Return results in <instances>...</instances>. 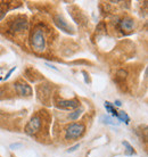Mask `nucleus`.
Returning a JSON list of instances; mask_svg holds the SVG:
<instances>
[{
	"mask_svg": "<svg viewBox=\"0 0 148 157\" xmlns=\"http://www.w3.org/2000/svg\"><path fill=\"white\" fill-rule=\"evenodd\" d=\"M31 47L34 52L41 54L46 49V36L42 29H35L31 38Z\"/></svg>",
	"mask_w": 148,
	"mask_h": 157,
	"instance_id": "nucleus-1",
	"label": "nucleus"
},
{
	"mask_svg": "<svg viewBox=\"0 0 148 157\" xmlns=\"http://www.w3.org/2000/svg\"><path fill=\"white\" fill-rule=\"evenodd\" d=\"M86 126L82 123H72L66 129V139H78L84 133Z\"/></svg>",
	"mask_w": 148,
	"mask_h": 157,
	"instance_id": "nucleus-2",
	"label": "nucleus"
},
{
	"mask_svg": "<svg viewBox=\"0 0 148 157\" xmlns=\"http://www.w3.org/2000/svg\"><path fill=\"white\" fill-rule=\"evenodd\" d=\"M40 128H41V118L39 116H33L25 126V133L29 136H33L39 131Z\"/></svg>",
	"mask_w": 148,
	"mask_h": 157,
	"instance_id": "nucleus-3",
	"label": "nucleus"
},
{
	"mask_svg": "<svg viewBox=\"0 0 148 157\" xmlns=\"http://www.w3.org/2000/svg\"><path fill=\"white\" fill-rule=\"evenodd\" d=\"M56 107H57V108H60V109H65V110H73L80 107V101L76 100V99H71V100L60 99V100L57 101Z\"/></svg>",
	"mask_w": 148,
	"mask_h": 157,
	"instance_id": "nucleus-4",
	"label": "nucleus"
},
{
	"mask_svg": "<svg viewBox=\"0 0 148 157\" xmlns=\"http://www.w3.org/2000/svg\"><path fill=\"white\" fill-rule=\"evenodd\" d=\"M15 90L16 92L21 96H25V97H30L32 96V88L31 86H29L26 82H24V81H17L15 83Z\"/></svg>",
	"mask_w": 148,
	"mask_h": 157,
	"instance_id": "nucleus-5",
	"label": "nucleus"
},
{
	"mask_svg": "<svg viewBox=\"0 0 148 157\" xmlns=\"http://www.w3.org/2000/svg\"><path fill=\"white\" fill-rule=\"evenodd\" d=\"M54 22L57 25V28L60 29V31L65 32V33H73V29L71 28V25L64 20V17L60 15L54 16Z\"/></svg>",
	"mask_w": 148,
	"mask_h": 157,
	"instance_id": "nucleus-6",
	"label": "nucleus"
},
{
	"mask_svg": "<svg viewBox=\"0 0 148 157\" xmlns=\"http://www.w3.org/2000/svg\"><path fill=\"white\" fill-rule=\"evenodd\" d=\"M29 29V22L25 18H18L10 26V31L12 32H24L27 31Z\"/></svg>",
	"mask_w": 148,
	"mask_h": 157,
	"instance_id": "nucleus-7",
	"label": "nucleus"
},
{
	"mask_svg": "<svg viewBox=\"0 0 148 157\" xmlns=\"http://www.w3.org/2000/svg\"><path fill=\"white\" fill-rule=\"evenodd\" d=\"M50 94H51V90H50V88L48 86V84L39 86V89H38V97H39L40 100L43 102L49 101V99H50Z\"/></svg>",
	"mask_w": 148,
	"mask_h": 157,
	"instance_id": "nucleus-8",
	"label": "nucleus"
},
{
	"mask_svg": "<svg viewBox=\"0 0 148 157\" xmlns=\"http://www.w3.org/2000/svg\"><path fill=\"white\" fill-rule=\"evenodd\" d=\"M133 28H134V21L130 17H125L120 22V29H121L123 32H130L132 31Z\"/></svg>",
	"mask_w": 148,
	"mask_h": 157,
	"instance_id": "nucleus-9",
	"label": "nucleus"
},
{
	"mask_svg": "<svg viewBox=\"0 0 148 157\" xmlns=\"http://www.w3.org/2000/svg\"><path fill=\"white\" fill-rule=\"evenodd\" d=\"M100 121L103 123H105V124H108V125H119L120 124V122H119L117 118L112 117L109 115H103V116H100Z\"/></svg>",
	"mask_w": 148,
	"mask_h": 157,
	"instance_id": "nucleus-10",
	"label": "nucleus"
},
{
	"mask_svg": "<svg viewBox=\"0 0 148 157\" xmlns=\"http://www.w3.org/2000/svg\"><path fill=\"white\" fill-rule=\"evenodd\" d=\"M105 108H106V110L108 112L109 114H111V116L112 117H115V118H117V112L115 108H114V106L111 104V102H108V101H105Z\"/></svg>",
	"mask_w": 148,
	"mask_h": 157,
	"instance_id": "nucleus-11",
	"label": "nucleus"
},
{
	"mask_svg": "<svg viewBox=\"0 0 148 157\" xmlns=\"http://www.w3.org/2000/svg\"><path fill=\"white\" fill-rule=\"evenodd\" d=\"M83 113V108H76V109H74L72 113H70V115H68V118L70 120H72V121H74V120H78L80 116H81V114Z\"/></svg>",
	"mask_w": 148,
	"mask_h": 157,
	"instance_id": "nucleus-12",
	"label": "nucleus"
},
{
	"mask_svg": "<svg viewBox=\"0 0 148 157\" xmlns=\"http://www.w3.org/2000/svg\"><path fill=\"white\" fill-rule=\"evenodd\" d=\"M122 144H123V146L127 148V151H125V155H127V156H132V155L136 154V151H134V149H133V147L130 145L128 141H123Z\"/></svg>",
	"mask_w": 148,
	"mask_h": 157,
	"instance_id": "nucleus-13",
	"label": "nucleus"
},
{
	"mask_svg": "<svg viewBox=\"0 0 148 157\" xmlns=\"http://www.w3.org/2000/svg\"><path fill=\"white\" fill-rule=\"evenodd\" d=\"M117 120L121 122H125V124H129V122H130V117L124 112H119L117 113Z\"/></svg>",
	"mask_w": 148,
	"mask_h": 157,
	"instance_id": "nucleus-14",
	"label": "nucleus"
},
{
	"mask_svg": "<svg viewBox=\"0 0 148 157\" xmlns=\"http://www.w3.org/2000/svg\"><path fill=\"white\" fill-rule=\"evenodd\" d=\"M15 68H16V67H13L12 70H10V71H9V72H8V73H7V75H6V76H4V78H1V80H4V81H5V80H7V78H9V76H10V75H12V73H13V72L15 71Z\"/></svg>",
	"mask_w": 148,
	"mask_h": 157,
	"instance_id": "nucleus-15",
	"label": "nucleus"
},
{
	"mask_svg": "<svg viewBox=\"0 0 148 157\" xmlns=\"http://www.w3.org/2000/svg\"><path fill=\"white\" fill-rule=\"evenodd\" d=\"M79 147H80V145H75V146H73V147H71L70 149L67 150V153H73V151H75L76 149H79Z\"/></svg>",
	"mask_w": 148,
	"mask_h": 157,
	"instance_id": "nucleus-16",
	"label": "nucleus"
},
{
	"mask_svg": "<svg viewBox=\"0 0 148 157\" xmlns=\"http://www.w3.org/2000/svg\"><path fill=\"white\" fill-rule=\"evenodd\" d=\"M18 147H22V145H21V144H12V145H10V148H12V149L18 148Z\"/></svg>",
	"mask_w": 148,
	"mask_h": 157,
	"instance_id": "nucleus-17",
	"label": "nucleus"
},
{
	"mask_svg": "<svg viewBox=\"0 0 148 157\" xmlns=\"http://www.w3.org/2000/svg\"><path fill=\"white\" fill-rule=\"evenodd\" d=\"M46 65H47V66H49V67H51V68H53V70H55V71H58V70H57V67H55L54 65H51V64L46 63Z\"/></svg>",
	"mask_w": 148,
	"mask_h": 157,
	"instance_id": "nucleus-18",
	"label": "nucleus"
},
{
	"mask_svg": "<svg viewBox=\"0 0 148 157\" xmlns=\"http://www.w3.org/2000/svg\"><path fill=\"white\" fill-rule=\"evenodd\" d=\"M114 104H115V105H116V106H119V107H120V106H122V102L120 101V100H116V101L114 102Z\"/></svg>",
	"mask_w": 148,
	"mask_h": 157,
	"instance_id": "nucleus-19",
	"label": "nucleus"
},
{
	"mask_svg": "<svg viewBox=\"0 0 148 157\" xmlns=\"http://www.w3.org/2000/svg\"><path fill=\"white\" fill-rule=\"evenodd\" d=\"M2 94H4V91H2V90H0V97H1Z\"/></svg>",
	"mask_w": 148,
	"mask_h": 157,
	"instance_id": "nucleus-20",
	"label": "nucleus"
}]
</instances>
